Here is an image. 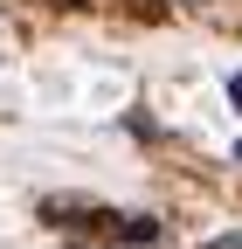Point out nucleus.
<instances>
[{"label": "nucleus", "mask_w": 242, "mask_h": 249, "mask_svg": "<svg viewBox=\"0 0 242 249\" xmlns=\"http://www.w3.org/2000/svg\"><path fill=\"white\" fill-rule=\"evenodd\" d=\"M207 249H242V235H215V242H207Z\"/></svg>", "instance_id": "nucleus-2"}, {"label": "nucleus", "mask_w": 242, "mask_h": 249, "mask_svg": "<svg viewBox=\"0 0 242 249\" xmlns=\"http://www.w3.org/2000/svg\"><path fill=\"white\" fill-rule=\"evenodd\" d=\"M235 160H242V145H235Z\"/></svg>", "instance_id": "nucleus-3"}, {"label": "nucleus", "mask_w": 242, "mask_h": 249, "mask_svg": "<svg viewBox=\"0 0 242 249\" xmlns=\"http://www.w3.org/2000/svg\"><path fill=\"white\" fill-rule=\"evenodd\" d=\"M228 104H235V111H242V70H235V76H228Z\"/></svg>", "instance_id": "nucleus-1"}]
</instances>
